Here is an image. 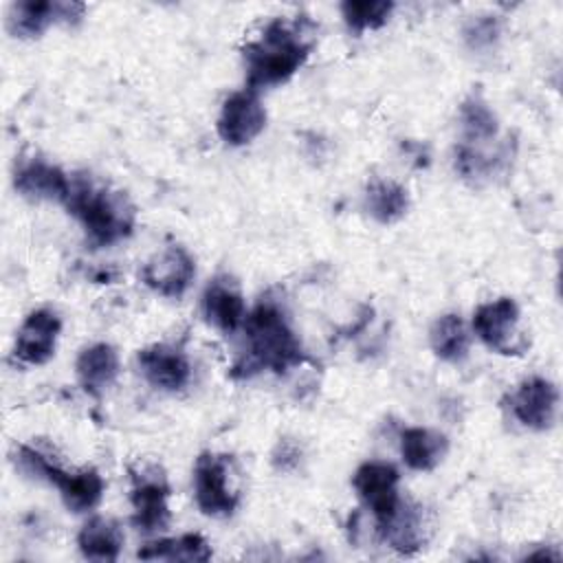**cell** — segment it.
<instances>
[{"label": "cell", "instance_id": "obj_15", "mask_svg": "<svg viewBox=\"0 0 563 563\" xmlns=\"http://www.w3.org/2000/svg\"><path fill=\"white\" fill-rule=\"evenodd\" d=\"M13 187L24 198L55 200L64 205L70 189V176L53 163H46L42 158H31L15 169Z\"/></svg>", "mask_w": 563, "mask_h": 563}, {"label": "cell", "instance_id": "obj_17", "mask_svg": "<svg viewBox=\"0 0 563 563\" xmlns=\"http://www.w3.org/2000/svg\"><path fill=\"white\" fill-rule=\"evenodd\" d=\"M202 312L205 319L224 334L235 332L244 325L246 306L244 297L231 279H213L202 295Z\"/></svg>", "mask_w": 563, "mask_h": 563}, {"label": "cell", "instance_id": "obj_24", "mask_svg": "<svg viewBox=\"0 0 563 563\" xmlns=\"http://www.w3.org/2000/svg\"><path fill=\"white\" fill-rule=\"evenodd\" d=\"M460 123H462L466 145H477V143L493 141L497 136V130H499L497 114L482 99L479 92H473L462 101Z\"/></svg>", "mask_w": 563, "mask_h": 563}, {"label": "cell", "instance_id": "obj_13", "mask_svg": "<svg viewBox=\"0 0 563 563\" xmlns=\"http://www.w3.org/2000/svg\"><path fill=\"white\" fill-rule=\"evenodd\" d=\"M62 321L55 312L40 308L26 314L18 334L13 354L26 365H42L55 354Z\"/></svg>", "mask_w": 563, "mask_h": 563}, {"label": "cell", "instance_id": "obj_14", "mask_svg": "<svg viewBox=\"0 0 563 563\" xmlns=\"http://www.w3.org/2000/svg\"><path fill=\"white\" fill-rule=\"evenodd\" d=\"M139 367L145 380L161 391H178L191 378L187 356L167 343H156L139 352Z\"/></svg>", "mask_w": 563, "mask_h": 563}, {"label": "cell", "instance_id": "obj_26", "mask_svg": "<svg viewBox=\"0 0 563 563\" xmlns=\"http://www.w3.org/2000/svg\"><path fill=\"white\" fill-rule=\"evenodd\" d=\"M499 31H501V24L495 15H475L464 24L462 33H464V40L471 48L482 51V48H488L497 42Z\"/></svg>", "mask_w": 563, "mask_h": 563}, {"label": "cell", "instance_id": "obj_16", "mask_svg": "<svg viewBox=\"0 0 563 563\" xmlns=\"http://www.w3.org/2000/svg\"><path fill=\"white\" fill-rule=\"evenodd\" d=\"M383 541L398 554L411 556L424 543V517L420 506L400 499L398 506L376 523Z\"/></svg>", "mask_w": 563, "mask_h": 563}, {"label": "cell", "instance_id": "obj_2", "mask_svg": "<svg viewBox=\"0 0 563 563\" xmlns=\"http://www.w3.org/2000/svg\"><path fill=\"white\" fill-rule=\"evenodd\" d=\"M312 42L306 37L299 22L273 20L262 35L249 42L242 51L249 90L271 88L288 81L308 59Z\"/></svg>", "mask_w": 563, "mask_h": 563}, {"label": "cell", "instance_id": "obj_9", "mask_svg": "<svg viewBox=\"0 0 563 563\" xmlns=\"http://www.w3.org/2000/svg\"><path fill=\"white\" fill-rule=\"evenodd\" d=\"M510 409L519 424L532 431H545L556 422L559 389L552 380L530 376L519 383L510 396Z\"/></svg>", "mask_w": 563, "mask_h": 563}, {"label": "cell", "instance_id": "obj_22", "mask_svg": "<svg viewBox=\"0 0 563 563\" xmlns=\"http://www.w3.org/2000/svg\"><path fill=\"white\" fill-rule=\"evenodd\" d=\"M468 330L460 314L449 312L433 321L429 330V345L440 361L457 363L468 354Z\"/></svg>", "mask_w": 563, "mask_h": 563}, {"label": "cell", "instance_id": "obj_12", "mask_svg": "<svg viewBox=\"0 0 563 563\" xmlns=\"http://www.w3.org/2000/svg\"><path fill=\"white\" fill-rule=\"evenodd\" d=\"M86 7L81 2H59V0H22L9 11L7 26L15 37H37L51 24L77 22Z\"/></svg>", "mask_w": 563, "mask_h": 563}, {"label": "cell", "instance_id": "obj_4", "mask_svg": "<svg viewBox=\"0 0 563 563\" xmlns=\"http://www.w3.org/2000/svg\"><path fill=\"white\" fill-rule=\"evenodd\" d=\"M13 464L20 473L33 479H44L53 484L62 501L73 512H86L92 510L103 495V477L95 468H81V471H64L59 464H55L46 453L31 444H20L13 453Z\"/></svg>", "mask_w": 563, "mask_h": 563}, {"label": "cell", "instance_id": "obj_6", "mask_svg": "<svg viewBox=\"0 0 563 563\" xmlns=\"http://www.w3.org/2000/svg\"><path fill=\"white\" fill-rule=\"evenodd\" d=\"M169 486L156 468H141L132 473V523L143 532L163 530L169 523Z\"/></svg>", "mask_w": 563, "mask_h": 563}, {"label": "cell", "instance_id": "obj_18", "mask_svg": "<svg viewBox=\"0 0 563 563\" xmlns=\"http://www.w3.org/2000/svg\"><path fill=\"white\" fill-rule=\"evenodd\" d=\"M75 372L84 391L101 396L119 376V354L108 343H92L79 352Z\"/></svg>", "mask_w": 563, "mask_h": 563}, {"label": "cell", "instance_id": "obj_11", "mask_svg": "<svg viewBox=\"0 0 563 563\" xmlns=\"http://www.w3.org/2000/svg\"><path fill=\"white\" fill-rule=\"evenodd\" d=\"M398 482L400 475L389 462H363L354 471L352 486L358 499L372 510L376 523L383 521L398 506Z\"/></svg>", "mask_w": 563, "mask_h": 563}, {"label": "cell", "instance_id": "obj_19", "mask_svg": "<svg viewBox=\"0 0 563 563\" xmlns=\"http://www.w3.org/2000/svg\"><path fill=\"white\" fill-rule=\"evenodd\" d=\"M449 440L444 433L427 427H407L400 433V455L411 471H433L446 455Z\"/></svg>", "mask_w": 563, "mask_h": 563}, {"label": "cell", "instance_id": "obj_7", "mask_svg": "<svg viewBox=\"0 0 563 563\" xmlns=\"http://www.w3.org/2000/svg\"><path fill=\"white\" fill-rule=\"evenodd\" d=\"M519 306L510 297L486 301L473 312V330L477 339L497 354H519L517 339Z\"/></svg>", "mask_w": 563, "mask_h": 563}, {"label": "cell", "instance_id": "obj_8", "mask_svg": "<svg viewBox=\"0 0 563 563\" xmlns=\"http://www.w3.org/2000/svg\"><path fill=\"white\" fill-rule=\"evenodd\" d=\"M266 125V110L255 90H240L224 99L218 117V134L227 145L251 143Z\"/></svg>", "mask_w": 563, "mask_h": 563}, {"label": "cell", "instance_id": "obj_20", "mask_svg": "<svg viewBox=\"0 0 563 563\" xmlns=\"http://www.w3.org/2000/svg\"><path fill=\"white\" fill-rule=\"evenodd\" d=\"M79 552L90 561H117L123 548L119 526L106 517L88 519L77 534Z\"/></svg>", "mask_w": 563, "mask_h": 563}, {"label": "cell", "instance_id": "obj_1", "mask_svg": "<svg viewBox=\"0 0 563 563\" xmlns=\"http://www.w3.org/2000/svg\"><path fill=\"white\" fill-rule=\"evenodd\" d=\"M246 352L233 365V376H253L262 369L284 374L306 361L303 347L275 301H260L244 319Z\"/></svg>", "mask_w": 563, "mask_h": 563}, {"label": "cell", "instance_id": "obj_25", "mask_svg": "<svg viewBox=\"0 0 563 563\" xmlns=\"http://www.w3.org/2000/svg\"><path fill=\"white\" fill-rule=\"evenodd\" d=\"M394 11V2L387 0H345L341 2V15L350 31L363 33L380 29Z\"/></svg>", "mask_w": 563, "mask_h": 563}, {"label": "cell", "instance_id": "obj_10", "mask_svg": "<svg viewBox=\"0 0 563 563\" xmlns=\"http://www.w3.org/2000/svg\"><path fill=\"white\" fill-rule=\"evenodd\" d=\"M196 275L194 257L183 246H167L154 257H150L141 268L143 284L163 295V297H180L189 288Z\"/></svg>", "mask_w": 563, "mask_h": 563}, {"label": "cell", "instance_id": "obj_3", "mask_svg": "<svg viewBox=\"0 0 563 563\" xmlns=\"http://www.w3.org/2000/svg\"><path fill=\"white\" fill-rule=\"evenodd\" d=\"M64 207L79 220L95 246H110L128 238L136 220L134 205L125 194L97 185L88 176H70Z\"/></svg>", "mask_w": 563, "mask_h": 563}, {"label": "cell", "instance_id": "obj_21", "mask_svg": "<svg viewBox=\"0 0 563 563\" xmlns=\"http://www.w3.org/2000/svg\"><path fill=\"white\" fill-rule=\"evenodd\" d=\"M211 554V545L198 532L152 541L136 552L143 561H209Z\"/></svg>", "mask_w": 563, "mask_h": 563}, {"label": "cell", "instance_id": "obj_5", "mask_svg": "<svg viewBox=\"0 0 563 563\" xmlns=\"http://www.w3.org/2000/svg\"><path fill=\"white\" fill-rule=\"evenodd\" d=\"M231 462L227 455L200 453L194 464V497L209 517H229L240 504V493L231 486Z\"/></svg>", "mask_w": 563, "mask_h": 563}, {"label": "cell", "instance_id": "obj_23", "mask_svg": "<svg viewBox=\"0 0 563 563\" xmlns=\"http://www.w3.org/2000/svg\"><path fill=\"white\" fill-rule=\"evenodd\" d=\"M365 209L376 222L391 224L407 213L409 194L394 180H372L365 189Z\"/></svg>", "mask_w": 563, "mask_h": 563}]
</instances>
